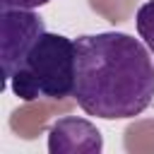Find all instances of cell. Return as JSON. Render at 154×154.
<instances>
[{"instance_id": "cell-1", "label": "cell", "mask_w": 154, "mask_h": 154, "mask_svg": "<svg viewBox=\"0 0 154 154\" xmlns=\"http://www.w3.org/2000/svg\"><path fill=\"white\" fill-rule=\"evenodd\" d=\"M75 101L89 116L125 120L154 99V60L142 41L123 31L84 34L75 41Z\"/></svg>"}, {"instance_id": "cell-2", "label": "cell", "mask_w": 154, "mask_h": 154, "mask_svg": "<svg viewBox=\"0 0 154 154\" xmlns=\"http://www.w3.org/2000/svg\"><path fill=\"white\" fill-rule=\"evenodd\" d=\"M75 41L63 34L43 31L7 84L22 101L65 99L75 91Z\"/></svg>"}, {"instance_id": "cell-3", "label": "cell", "mask_w": 154, "mask_h": 154, "mask_svg": "<svg viewBox=\"0 0 154 154\" xmlns=\"http://www.w3.org/2000/svg\"><path fill=\"white\" fill-rule=\"evenodd\" d=\"M46 31L43 19L34 10L0 7V65L5 84L24 63L31 46Z\"/></svg>"}, {"instance_id": "cell-4", "label": "cell", "mask_w": 154, "mask_h": 154, "mask_svg": "<svg viewBox=\"0 0 154 154\" xmlns=\"http://www.w3.org/2000/svg\"><path fill=\"white\" fill-rule=\"evenodd\" d=\"M103 149L101 132L87 118H60L48 130L51 154H99Z\"/></svg>"}, {"instance_id": "cell-5", "label": "cell", "mask_w": 154, "mask_h": 154, "mask_svg": "<svg viewBox=\"0 0 154 154\" xmlns=\"http://www.w3.org/2000/svg\"><path fill=\"white\" fill-rule=\"evenodd\" d=\"M135 24H137L140 38L144 41V46L154 55V0H147L144 5H140L137 17H135Z\"/></svg>"}, {"instance_id": "cell-6", "label": "cell", "mask_w": 154, "mask_h": 154, "mask_svg": "<svg viewBox=\"0 0 154 154\" xmlns=\"http://www.w3.org/2000/svg\"><path fill=\"white\" fill-rule=\"evenodd\" d=\"M51 0H0V7H24V10H36L41 5H48Z\"/></svg>"}]
</instances>
